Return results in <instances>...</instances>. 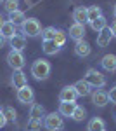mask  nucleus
Here are the masks:
<instances>
[{"label":"nucleus","mask_w":116,"mask_h":131,"mask_svg":"<svg viewBox=\"0 0 116 131\" xmlns=\"http://www.w3.org/2000/svg\"><path fill=\"white\" fill-rule=\"evenodd\" d=\"M83 81L87 82L92 89H102V88L106 86V77L99 70H95V68H88Z\"/></svg>","instance_id":"obj_1"},{"label":"nucleus","mask_w":116,"mask_h":131,"mask_svg":"<svg viewBox=\"0 0 116 131\" xmlns=\"http://www.w3.org/2000/svg\"><path fill=\"white\" fill-rule=\"evenodd\" d=\"M31 75L37 81H45L50 75V63L47 60H37L31 65Z\"/></svg>","instance_id":"obj_2"},{"label":"nucleus","mask_w":116,"mask_h":131,"mask_svg":"<svg viewBox=\"0 0 116 131\" xmlns=\"http://www.w3.org/2000/svg\"><path fill=\"white\" fill-rule=\"evenodd\" d=\"M43 128L47 131H61L64 129V119L59 112H52V114H47L43 117Z\"/></svg>","instance_id":"obj_3"},{"label":"nucleus","mask_w":116,"mask_h":131,"mask_svg":"<svg viewBox=\"0 0 116 131\" xmlns=\"http://www.w3.org/2000/svg\"><path fill=\"white\" fill-rule=\"evenodd\" d=\"M21 31H23V35H26V37H37V35L42 33V25H40V21L37 19V18H28V19L23 21Z\"/></svg>","instance_id":"obj_4"},{"label":"nucleus","mask_w":116,"mask_h":131,"mask_svg":"<svg viewBox=\"0 0 116 131\" xmlns=\"http://www.w3.org/2000/svg\"><path fill=\"white\" fill-rule=\"evenodd\" d=\"M24 56H23V52L19 51H10L9 54H7V65H9L12 70H23L24 68Z\"/></svg>","instance_id":"obj_5"},{"label":"nucleus","mask_w":116,"mask_h":131,"mask_svg":"<svg viewBox=\"0 0 116 131\" xmlns=\"http://www.w3.org/2000/svg\"><path fill=\"white\" fill-rule=\"evenodd\" d=\"M33 100H35V91H33V88H29L28 84L24 88L18 89V101L19 103L28 105V103H33Z\"/></svg>","instance_id":"obj_6"},{"label":"nucleus","mask_w":116,"mask_h":131,"mask_svg":"<svg viewBox=\"0 0 116 131\" xmlns=\"http://www.w3.org/2000/svg\"><path fill=\"white\" fill-rule=\"evenodd\" d=\"M78 94H76V89H75V86H64L61 93H59V101H76Z\"/></svg>","instance_id":"obj_7"},{"label":"nucleus","mask_w":116,"mask_h":131,"mask_svg":"<svg viewBox=\"0 0 116 131\" xmlns=\"http://www.w3.org/2000/svg\"><path fill=\"white\" fill-rule=\"evenodd\" d=\"M90 51H92V47H90V44L85 39L76 40V44H75V54H76L78 58H87V56H90Z\"/></svg>","instance_id":"obj_8"},{"label":"nucleus","mask_w":116,"mask_h":131,"mask_svg":"<svg viewBox=\"0 0 116 131\" xmlns=\"http://www.w3.org/2000/svg\"><path fill=\"white\" fill-rule=\"evenodd\" d=\"M0 33H2V37L4 39H12V37H16L18 35V26L14 25V23H10V21H4V25H2V28H0Z\"/></svg>","instance_id":"obj_9"},{"label":"nucleus","mask_w":116,"mask_h":131,"mask_svg":"<svg viewBox=\"0 0 116 131\" xmlns=\"http://www.w3.org/2000/svg\"><path fill=\"white\" fill-rule=\"evenodd\" d=\"M92 103L95 105V107H106L107 103H109V98H107V93L106 91H101V89H95L94 91V94H92Z\"/></svg>","instance_id":"obj_10"},{"label":"nucleus","mask_w":116,"mask_h":131,"mask_svg":"<svg viewBox=\"0 0 116 131\" xmlns=\"http://www.w3.org/2000/svg\"><path fill=\"white\" fill-rule=\"evenodd\" d=\"M10 82H12V86H14L16 89H21V88H24V86L28 84L26 75H24V72H23V70H14L12 77H10Z\"/></svg>","instance_id":"obj_11"},{"label":"nucleus","mask_w":116,"mask_h":131,"mask_svg":"<svg viewBox=\"0 0 116 131\" xmlns=\"http://www.w3.org/2000/svg\"><path fill=\"white\" fill-rule=\"evenodd\" d=\"M85 37V26L83 25H78V23H73L71 26H69V39H73V40H81Z\"/></svg>","instance_id":"obj_12"},{"label":"nucleus","mask_w":116,"mask_h":131,"mask_svg":"<svg viewBox=\"0 0 116 131\" xmlns=\"http://www.w3.org/2000/svg\"><path fill=\"white\" fill-rule=\"evenodd\" d=\"M111 39H113V33H111L109 28L99 31V33H97V46H99V47H107V46L111 44Z\"/></svg>","instance_id":"obj_13"},{"label":"nucleus","mask_w":116,"mask_h":131,"mask_svg":"<svg viewBox=\"0 0 116 131\" xmlns=\"http://www.w3.org/2000/svg\"><path fill=\"white\" fill-rule=\"evenodd\" d=\"M101 67L106 72H116V56L114 54H106L102 60H101Z\"/></svg>","instance_id":"obj_14"},{"label":"nucleus","mask_w":116,"mask_h":131,"mask_svg":"<svg viewBox=\"0 0 116 131\" xmlns=\"http://www.w3.org/2000/svg\"><path fill=\"white\" fill-rule=\"evenodd\" d=\"M76 108V103H73V101H61V105H59V114L62 115V117H71L73 115V112Z\"/></svg>","instance_id":"obj_15"},{"label":"nucleus","mask_w":116,"mask_h":131,"mask_svg":"<svg viewBox=\"0 0 116 131\" xmlns=\"http://www.w3.org/2000/svg\"><path fill=\"white\" fill-rule=\"evenodd\" d=\"M42 49H43V52H45L47 56H54V54H57L59 51H61V47H59L54 40H43Z\"/></svg>","instance_id":"obj_16"},{"label":"nucleus","mask_w":116,"mask_h":131,"mask_svg":"<svg viewBox=\"0 0 116 131\" xmlns=\"http://www.w3.org/2000/svg\"><path fill=\"white\" fill-rule=\"evenodd\" d=\"M73 19H75V23L85 26V23H87V7H76L73 10Z\"/></svg>","instance_id":"obj_17"},{"label":"nucleus","mask_w":116,"mask_h":131,"mask_svg":"<svg viewBox=\"0 0 116 131\" xmlns=\"http://www.w3.org/2000/svg\"><path fill=\"white\" fill-rule=\"evenodd\" d=\"M42 117H45V108H43V105L33 103L31 108H29V119H38V121H42Z\"/></svg>","instance_id":"obj_18"},{"label":"nucleus","mask_w":116,"mask_h":131,"mask_svg":"<svg viewBox=\"0 0 116 131\" xmlns=\"http://www.w3.org/2000/svg\"><path fill=\"white\" fill-rule=\"evenodd\" d=\"M10 51H19L23 52V49L26 47V40H24V37L23 35H16V37H12L10 39Z\"/></svg>","instance_id":"obj_19"},{"label":"nucleus","mask_w":116,"mask_h":131,"mask_svg":"<svg viewBox=\"0 0 116 131\" xmlns=\"http://www.w3.org/2000/svg\"><path fill=\"white\" fill-rule=\"evenodd\" d=\"M73 86H75V89H76L78 96H88V94L92 93V88H90L83 79H81V81H78L76 84H73Z\"/></svg>","instance_id":"obj_20"},{"label":"nucleus","mask_w":116,"mask_h":131,"mask_svg":"<svg viewBox=\"0 0 116 131\" xmlns=\"http://www.w3.org/2000/svg\"><path fill=\"white\" fill-rule=\"evenodd\" d=\"M87 129L88 131H106V124H104V121L101 117H94V119H90Z\"/></svg>","instance_id":"obj_21"},{"label":"nucleus","mask_w":116,"mask_h":131,"mask_svg":"<svg viewBox=\"0 0 116 131\" xmlns=\"http://www.w3.org/2000/svg\"><path fill=\"white\" fill-rule=\"evenodd\" d=\"M101 16H102V10H101L99 5H90V7H87V21L88 23H92L94 19L101 18Z\"/></svg>","instance_id":"obj_22"},{"label":"nucleus","mask_w":116,"mask_h":131,"mask_svg":"<svg viewBox=\"0 0 116 131\" xmlns=\"http://www.w3.org/2000/svg\"><path fill=\"white\" fill-rule=\"evenodd\" d=\"M90 26H92V30H94V31L99 33V31H102V30H106V28H107V21H106L104 16H101V18H97V19L92 21Z\"/></svg>","instance_id":"obj_23"},{"label":"nucleus","mask_w":116,"mask_h":131,"mask_svg":"<svg viewBox=\"0 0 116 131\" xmlns=\"http://www.w3.org/2000/svg\"><path fill=\"white\" fill-rule=\"evenodd\" d=\"M26 19V16H24V12H23V10H14V12H10L9 14V21L10 23H14V25H16V26H18V25H23V21Z\"/></svg>","instance_id":"obj_24"},{"label":"nucleus","mask_w":116,"mask_h":131,"mask_svg":"<svg viewBox=\"0 0 116 131\" xmlns=\"http://www.w3.org/2000/svg\"><path fill=\"white\" fill-rule=\"evenodd\" d=\"M66 39H68V33L64 30H56V35H54V42L57 44L59 47H62L66 44Z\"/></svg>","instance_id":"obj_25"},{"label":"nucleus","mask_w":116,"mask_h":131,"mask_svg":"<svg viewBox=\"0 0 116 131\" xmlns=\"http://www.w3.org/2000/svg\"><path fill=\"white\" fill-rule=\"evenodd\" d=\"M73 119L76 122H81L85 117H87V110L83 108V107H80V105H76V108H75V112H73V115H71Z\"/></svg>","instance_id":"obj_26"},{"label":"nucleus","mask_w":116,"mask_h":131,"mask_svg":"<svg viewBox=\"0 0 116 131\" xmlns=\"http://www.w3.org/2000/svg\"><path fill=\"white\" fill-rule=\"evenodd\" d=\"M4 7L7 12H14V10H19V0H5L4 2Z\"/></svg>","instance_id":"obj_27"},{"label":"nucleus","mask_w":116,"mask_h":131,"mask_svg":"<svg viewBox=\"0 0 116 131\" xmlns=\"http://www.w3.org/2000/svg\"><path fill=\"white\" fill-rule=\"evenodd\" d=\"M54 35H56V28L54 26H47L42 30V39L43 40H54Z\"/></svg>","instance_id":"obj_28"},{"label":"nucleus","mask_w":116,"mask_h":131,"mask_svg":"<svg viewBox=\"0 0 116 131\" xmlns=\"http://www.w3.org/2000/svg\"><path fill=\"white\" fill-rule=\"evenodd\" d=\"M4 115H5V119L10 122H16V119H18V112L14 110L12 107H5L4 108Z\"/></svg>","instance_id":"obj_29"},{"label":"nucleus","mask_w":116,"mask_h":131,"mask_svg":"<svg viewBox=\"0 0 116 131\" xmlns=\"http://www.w3.org/2000/svg\"><path fill=\"white\" fill-rule=\"evenodd\" d=\"M43 126V122L38 119H29L28 121V131H40Z\"/></svg>","instance_id":"obj_30"},{"label":"nucleus","mask_w":116,"mask_h":131,"mask_svg":"<svg viewBox=\"0 0 116 131\" xmlns=\"http://www.w3.org/2000/svg\"><path fill=\"white\" fill-rule=\"evenodd\" d=\"M107 98H109L111 103H116V86H113L111 89L107 91Z\"/></svg>","instance_id":"obj_31"},{"label":"nucleus","mask_w":116,"mask_h":131,"mask_svg":"<svg viewBox=\"0 0 116 131\" xmlns=\"http://www.w3.org/2000/svg\"><path fill=\"white\" fill-rule=\"evenodd\" d=\"M5 124H7V119H5V115H4V110H0V129H2Z\"/></svg>","instance_id":"obj_32"},{"label":"nucleus","mask_w":116,"mask_h":131,"mask_svg":"<svg viewBox=\"0 0 116 131\" xmlns=\"http://www.w3.org/2000/svg\"><path fill=\"white\" fill-rule=\"evenodd\" d=\"M109 30H111V33H113V37H116V19L111 23V26H109Z\"/></svg>","instance_id":"obj_33"},{"label":"nucleus","mask_w":116,"mask_h":131,"mask_svg":"<svg viewBox=\"0 0 116 131\" xmlns=\"http://www.w3.org/2000/svg\"><path fill=\"white\" fill-rule=\"evenodd\" d=\"M4 44H5V39H4V37H2V33H0V49L4 47Z\"/></svg>","instance_id":"obj_34"},{"label":"nucleus","mask_w":116,"mask_h":131,"mask_svg":"<svg viewBox=\"0 0 116 131\" xmlns=\"http://www.w3.org/2000/svg\"><path fill=\"white\" fill-rule=\"evenodd\" d=\"M2 25H4V18L0 16V28H2Z\"/></svg>","instance_id":"obj_35"},{"label":"nucleus","mask_w":116,"mask_h":131,"mask_svg":"<svg viewBox=\"0 0 116 131\" xmlns=\"http://www.w3.org/2000/svg\"><path fill=\"white\" fill-rule=\"evenodd\" d=\"M113 14H114V18H116V4H114V7H113Z\"/></svg>","instance_id":"obj_36"},{"label":"nucleus","mask_w":116,"mask_h":131,"mask_svg":"<svg viewBox=\"0 0 116 131\" xmlns=\"http://www.w3.org/2000/svg\"><path fill=\"white\" fill-rule=\"evenodd\" d=\"M4 2H5V0H0V5H2V4H4Z\"/></svg>","instance_id":"obj_37"}]
</instances>
